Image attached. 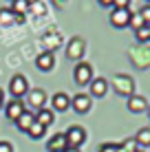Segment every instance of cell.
Instances as JSON below:
<instances>
[{"instance_id": "1", "label": "cell", "mask_w": 150, "mask_h": 152, "mask_svg": "<svg viewBox=\"0 0 150 152\" xmlns=\"http://www.w3.org/2000/svg\"><path fill=\"white\" fill-rule=\"evenodd\" d=\"M113 88H115V93L117 95H121V97H132L135 95V80H132L130 75H115L113 77Z\"/></svg>"}, {"instance_id": "2", "label": "cell", "mask_w": 150, "mask_h": 152, "mask_svg": "<svg viewBox=\"0 0 150 152\" xmlns=\"http://www.w3.org/2000/svg\"><path fill=\"white\" fill-rule=\"evenodd\" d=\"M9 93L13 95V99H22V97H27V93H29V82H27V77L24 75H13L11 77V82H9Z\"/></svg>"}, {"instance_id": "3", "label": "cell", "mask_w": 150, "mask_h": 152, "mask_svg": "<svg viewBox=\"0 0 150 152\" xmlns=\"http://www.w3.org/2000/svg\"><path fill=\"white\" fill-rule=\"evenodd\" d=\"M73 77L80 86H86V84L93 82V66L89 62H77L75 69H73Z\"/></svg>"}, {"instance_id": "4", "label": "cell", "mask_w": 150, "mask_h": 152, "mask_svg": "<svg viewBox=\"0 0 150 152\" xmlns=\"http://www.w3.org/2000/svg\"><path fill=\"white\" fill-rule=\"evenodd\" d=\"M84 53H86V42L82 40V38H73L69 44H66V57H69V60L82 62Z\"/></svg>"}, {"instance_id": "5", "label": "cell", "mask_w": 150, "mask_h": 152, "mask_svg": "<svg viewBox=\"0 0 150 152\" xmlns=\"http://www.w3.org/2000/svg\"><path fill=\"white\" fill-rule=\"evenodd\" d=\"M64 137H66V143H69L71 148H80V145L86 141V130L82 128V126H71V128L64 132Z\"/></svg>"}, {"instance_id": "6", "label": "cell", "mask_w": 150, "mask_h": 152, "mask_svg": "<svg viewBox=\"0 0 150 152\" xmlns=\"http://www.w3.org/2000/svg\"><path fill=\"white\" fill-rule=\"evenodd\" d=\"M27 104L33 110H42L44 104H46V93L42 91V88H29L27 93Z\"/></svg>"}, {"instance_id": "7", "label": "cell", "mask_w": 150, "mask_h": 152, "mask_svg": "<svg viewBox=\"0 0 150 152\" xmlns=\"http://www.w3.org/2000/svg\"><path fill=\"white\" fill-rule=\"evenodd\" d=\"M130 9H113V13H110V24L115 29H124V27H128L130 24Z\"/></svg>"}, {"instance_id": "8", "label": "cell", "mask_w": 150, "mask_h": 152, "mask_svg": "<svg viewBox=\"0 0 150 152\" xmlns=\"http://www.w3.org/2000/svg\"><path fill=\"white\" fill-rule=\"evenodd\" d=\"M24 113V102L22 99H11V102L4 104V115H7L9 121H18V117Z\"/></svg>"}, {"instance_id": "9", "label": "cell", "mask_w": 150, "mask_h": 152, "mask_svg": "<svg viewBox=\"0 0 150 152\" xmlns=\"http://www.w3.org/2000/svg\"><path fill=\"white\" fill-rule=\"evenodd\" d=\"M71 106H73L75 113L80 115H86L91 110L93 102H91V95H84V93H80V95H73V99H71Z\"/></svg>"}, {"instance_id": "10", "label": "cell", "mask_w": 150, "mask_h": 152, "mask_svg": "<svg viewBox=\"0 0 150 152\" xmlns=\"http://www.w3.org/2000/svg\"><path fill=\"white\" fill-rule=\"evenodd\" d=\"M35 66H38V71H42V73L53 71V66H55V55L51 53V51H42V53L35 57Z\"/></svg>"}, {"instance_id": "11", "label": "cell", "mask_w": 150, "mask_h": 152, "mask_svg": "<svg viewBox=\"0 0 150 152\" xmlns=\"http://www.w3.org/2000/svg\"><path fill=\"white\" fill-rule=\"evenodd\" d=\"M126 106H128V110L135 113V115L148 110V102H146V97H143V95H132V97H128V104H126Z\"/></svg>"}, {"instance_id": "12", "label": "cell", "mask_w": 150, "mask_h": 152, "mask_svg": "<svg viewBox=\"0 0 150 152\" xmlns=\"http://www.w3.org/2000/svg\"><path fill=\"white\" fill-rule=\"evenodd\" d=\"M51 104H53V110L64 113V110L71 108V97L66 95V93H55V95L51 97Z\"/></svg>"}, {"instance_id": "13", "label": "cell", "mask_w": 150, "mask_h": 152, "mask_svg": "<svg viewBox=\"0 0 150 152\" xmlns=\"http://www.w3.org/2000/svg\"><path fill=\"white\" fill-rule=\"evenodd\" d=\"M66 137H64V132H58V134H53V137L49 139V143H46V150L49 152H62L66 148Z\"/></svg>"}, {"instance_id": "14", "label": "cell", "mask_w": 150, "mask_h": 152, "mask_svg": "<svg viewBox=\"0 0 150 152\" xmlns=\"http://www.w3.org/2000/svg\"><path fill=\"white\" fill-rule=\"evenodd\" d=\"M108 93V82L104 80V77H93L91 82V95L93 97H104Z\"/></svg>"}, {"instance_id": "15", "label": "cell", "mask_w": 150, "mask_h": 152, "mask_svg": "<svg viewBox=\"0 0 150 152\" xmlns=\"http://www.w3.org/2000/svg\"><path fill=\"white\" fill-rule=\"evenodd\" d=\"M35 121V113H29V110H24L22 115L18 117V121H15V128L20 130V132H27V130L33 126Z\"/></svg>"}, {"instance_id": "16", "label": "cell", "mask_w": 150, "mask_h": 152, "mask_svg": "<svg viewBox=\"0 0 150 152\" xmlns=\"http://www.w3.org/2000/svg\"><path fill=\"white\" fill-rule=\"evenodd\" d=\"M35 121L42 124L44 128H49V126L55 121V115H53V110H51V108H42V110L35 113Z\"/></svg>"}, {"instance_id": "17", "label": "cell", "mask_w": 150, "mask_h": 152, "mask_svg": "<svg viewBox=\"0 0 150 152\" xmlns=\"http://www.w3.org/2000/svg\"><path fill=\"white\" fill-rule=\"evenodd\" d=\"M29 4H31V0H13L11 2V11L15 15H27L29 13Z\"/></svg>"}, {"instance_id": "18", "label": "cell", "mask_w": 150, "mask_h": 152, "mask_svg": "<svg viewBox=\"0 0 150 152\" xmlns=\"http://www.w3.org/2000/svg\"><path fill=\"white\" fill-rule=\"evenodd\" d=\"M135 141L139 148H150V128H141L135 134Z\"/></svg>"}, {"instance_id": "19", "label": "cell", "mask_w": 150, "mask_h": 152, "mask_svg": "<svg viewBox=\"0 0 150 152\" xmlns=\"http://www.w3.org/2000/svg\"><path fill=\"white\" fill-rule=\"evenodd\" d=\"M0 24H2V27L15 24V13L11 11V9H0Z\"/></svg>"}, {"instance_id": "20", "label": "cell", "mask_w": 150, "mask_h": 152, "mask_svg": "<svg viewBox=\"0 0 150 152\" xmlns=\"http://www.w3.org/2000/svg\"><path fill=\"white\" fill-rule=\"evenodd\" d=\"M44 132H46V128H44L42 124H38V121H33V126H31V128L27 130V134H29L31 139H35V141L42 139V137H44Z\"/></svg>"}, {"instance_id": "21", "label": "cell", "mask_w": 150, "mask_h": 152, "mask_svg": "<svg viewBox=\"0 0 150 152\" xmlns=\"http://www.w3.org/2000/svg\"><path fill=\"white\" fill-rule=\"evenodd\" d=\"M29 11L33 13V15H44V13H46V4L42 2V0H31Z\"/></svg>"}, {"instance_id": "22", "label": "cell", "mask_w": 150, "mask_h": 152, "mask_svg": "<svg viewBox=\"0 0 150 152\" xmlns=\"http://www.w3.org/2000/svg\"><path fill=\"white\" fill-rule=\"evenodd\" d=\"M117 145H119V152H137V150H139V145H137L135 137H132V139H126V141H121V143H117Z\"/></svg>"}, {"instance_id": "23", "label": "cell", "mask_w": 150, "mask_h": 152, "mask_svg": "<svg viewBox=\"0 0 150 152\" xmlns=\"http://www.w3.org/2000/svg\"><path fill=\"white\" fill-rule=\"evenodd\" d=\"M135 38H137V42H141V44L150 42V27H141L139 31H135Z\"/></svg>"}, {"instance_id": "24", "label": "cell", "mask_w": 150, "mask_h": 152, "mask_svg": "<svg viewBox=\"0 0 150 152\" xmlns=\"http://www.w3.org/2000/svg\"><path fill=\"white\" fill-rule=\"evenodd\" d=\"M128 27H132L135 31H139L141 27H146V24H143V18H141L139 13H132V15H130V24H128Z\"/></svg>"}, {"instance_id": "25", "label": "cell", "mask_w": 150, "mask_h": 152, "mask_svg": "<svg viewBox=\"0 0 150 152\" xmlns=\"http://www.w3.org/2000/svg\"><path fill=\"white\" fill-rule=\"evenodd\" d=\"M139 15L143 18V24H146V27H150V4H143V7L139 9Z\"/></svg>"}, {"instance_id": "26", "label": "cell", "mask_w": 150, "mask_h": 152, "mask_svg": "<svg viewBox=\"0 0 150 152\" xmlns=\"http://www.w3.org/2000/svg\"><path fill=\"white\" fill-rule=\"evenodd\" d=\"M97 152H119V145L117 143H102Z\"/></svg>"}, {"instance_id": "27", "label": "cell", "mask_w": 150, "mask_h": 152, "mask_svg": "<svg viewBox=\"0 0 150 152\" xmlns=\"http://www.w3.org/2000/svg\"><path fill=\"white\" fill-rule=\"evenodd\" d=\"M128 4H130V0H115L113 9H128Z\"/></svg>"}, {"instance_id": "28", "label": "cell", "mask_w": 150, "mask_h": 152, "mask_svg": "<svg viewBox=\"0 0 150 152\" xmlns=\"http://www.w3.org/2000/svg\"><path fill=\"white\" fill-rule=\"evenodd\" d=\"M0 152H13V145L2 139V141H0Z\"/></svg>"}, {"instance_id": "29", "label": "cell", "mask_w": 150, "mask_h": 152, "mask_svg": "<svg viewBox=\"0 0 150 152\" xmlns=\"http://www.w3.org/2000/svg\"><path fill=\"white\" fill-rule=\"evenodd\" d=\"M113 2H115V0H100L102 7H113Z\"/></svg>"}, {"instance_id": "30", "label": "cell", "mask_w": 150, "mask_h": 152, "mask_svg": "<svg viewBox=\"0 0 150 152\" xmlns=\"http://www.w3.org/2000/svg\"><path fill=\"white\" fill-rule=\"evenodd\" d=\"M4 104H7V102H4V91L0 88V110H2V106H4Z\"/></svg>"}, {"instance_id": "31", "label": "cell", "mask_w": 150, "mask_h": 152, "mask_svg": "<svg viewBox=\"0 0 150 152\" xmlns=\"http://www.w3.org/2000/svg\"><path fill=\"white\" fill-rule=\"evenodd\" d=\"M62 152H80V148H71V145H66V148L62 150Z\"/></svg>"}, {"instance_id": "32", "label": "cell", "mask_w": 150, "mask_h": 152, "mask_svg": "<svg viewBox=\"0 0 150 152\" xmlns=\"http://www.w3.org/2000/svg\"><path fill=\"white\" fill-rule=\"evenodd\" d=\"M53 4H55V7H64L66 0H53Z\"/></svg>"}, {"instance_id": "33", "label": "cell", "mask_w": 150, "mask_h": 152, "mask_svg": "<svg viewBox=\"0 0 150 152\" xmlns=\"http://www.w3.org/2000/svg\"><path fill=\"white\" fill-rule=\"evenodd\" d=\"M148 115H150V104H148Z\"/></svg>"}, {"instance_id": "34", "label": "cell", "mask_w": 150, "mask_h": 152, "mask_svg": "<svg viewBox=\"0 0 150 152\" xmlns=\"http://www.w3.org/2000/svg\"><path fill=\"white\" fill-rule=\"evenodd\" d=\"M146 2H148V4H150V0H146Z\"/></svg>"}, {"instance_id": "35", "label": "cell", "mask_w": 150, "mask_h": 152, "mask_svg": "<svg viewBox=\"0 0 150 152\" xmlns=\"http://www.w3.org/2000/svg\"><path fill=\"white\" fill-rule=\"evenodd\" d=\"M137 152H143V150H137Z\"/></svg>"}, {"instance_id": "36", "label": "cell", "mask_w": 150, "mask_h": 152, "mask_svg": "<svg viewBox=\"0 0 150 152\" xmlns=\"http://www.w3.org/2000/svg\"><path fill=\"white\" fill-rule=\"evenodd\" d=\"M11 2H13V0H11Z\"/></svg>"}]
</instances>
